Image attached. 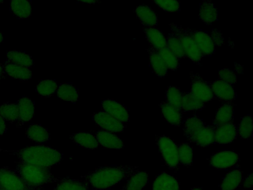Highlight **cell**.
<instances>
[{
  "instance_id": "1",
  "label": "cell",
  "mask_w": 253,
  "mask_h": 190,
  "mask_svg": "<svg viewBox=\"0 0 253 190\" xmlns=\"http://www.w3.org/2000/svg\"><path fill=\"white\" fill-rule=\"evenodd\" d=\"M139 170L138 167L128 165L100 167L81 178L93 189L105 190L127 179Z\"/></svg>"
},
{
  "instance_id": "2",
  "label": "cell",
  "mask_w": 253,
  "mask_h": 190,
  "mask_svg": "<svg viewBox=\"0 0 253 190\" xmlns=\"http://www.w3.org/2000/svg\"><path fill=\"white\" fill-rule=\"evenodd\" d=\"M0 151L16 156L19 162L48 169L59 163L63 158L60 151L50 146L41 145L19 150L1 149Z\"/></svg>"
},
{
  "instance_id": "3",
  "label": "cell",
  "mask_w": 253,
  "mask_h": 190,
  "mask_svg": "<svg viewBox=\"0 0 253 190\" xmlns=\"http://www.w3.org/2000/svg\"><path fill=\"white\" fill-rule=\"evenodd\" d=\"M184 135L190 142L201 147H205L214 143L211 125H207L202 118L196 115L187 117L183 121Z\"/></svg>"
},
{
  "instance_id": "4",
  "label": "cell",
  "mask_w": 253,
  "mask_h": 190,
  "mask_svg": "<svg viewBox=\"0 0 253 190\" xmlns=\"http://www.w3.org/2000/svg\"><path fill=\"white\" fill-rule=\"evenodd\" d=\"M15 171L19 176L28 185L41 190L44 185L60 181L50 172L49 169L18 162Z\"/></svg>"
},
{
  "instance_id": "5",
  "label": "cell",
  "mask_w": 253,
  "mask_h": 190,
  "mask_svg": "<svg viewBox=\"0 0 253 190\" xmlns=\"http://www.w3.org/2000/svg\"><path fill=\"white\" fill-rule=\"evenodd\" d=\"M169 26L171 32L180 40L186 58L194 63L199 64L204 57L193 39L192 30L189 27L183 28L173 23Z\"/></svg>"
},
{
  "instance_id": "6",
  "label": "cell",
  "mask_w": 253,
  "mask_h": 190,
  "mask_svg": "<svg viewBox=\"0 0 253 190\" xmlns=\"http://www.w3.org/2000/svg\"><path fill=\"white\" fill-rule=\"evenodd\" d=\"M156 142L160 152L168 168L177 169L179 167L177 144L165 136L156 137Z\"/></svg>"
},
{
  "instance_id": "7",
  "label": "cell",
  "mask_w": 253,
  "mask_h": 190,
  "mask_svg": "<svg viewBox=\"0 0 253 190\" xmlns=\"http://www.w3.org/2000/svg\"><path fill=\"white\" fill-rule=\"evenodd\" d=\"M0 190H38L26 184L15 169L0 167Z\"/></svg>"
},
{
  "instance_id": "8",
  "label": "cell",
  "mask_w": 253,
  "mask_h": 190,
  "mask_svg": "<svg viewBox=\"0 0 253 190\" xmlns=\"http://www.w3.org/2000/svg\"><path fill=\"white\" fill-rule=\"evenodd\" d=\"M191 78L190 93L204 103L216 100L208 81L198 74L190 73Z\"/></svg>"
},
{
  "instance_id": "9",
  "label": "cell",
  "mask_w": 253,
  "mask_h": 190,
  "mask_svg": "<svg viewBox=\"0 0 253 190\" xmlns=\"http://www.w3.org/2000/svg\"><path fill=\"white\" fill-rule=\"evenodd\" d=\"M240 160L237 152L223 150L214 152L209 159V165L218 170H224L235 166Z\"/></svg>"
},
{
  "instance_id": "10",
  "label": "cell",
  "mask_w": 253,
  "mask_h": 190,
  "mask_svg": "<svg viewBox=\"0 0 253 190\" xmlns=\"http://www.w3.org/2000/svg\"><path fill=\"white\" fill-rule=\"evenodd\" d=\"M213 129L214 143H230L238 136L237 127L234 122L222 124H211Z\"/></svg>"
},
{
  "instance_id": "11",
  "label": "cell",
  "mask_w": 253,
  "mask_h": 190,
  "mask_svg": "<svg viewBox=\"0 0 253 190\" xmlns=\"http://www.w3.org/2000/svg\"><path fill=\"white\" fill-rule=\"evenodd\" d=\"M216 100L223 102H233L237 95L233 86L220 80L208 81Z\"/></svg>"
},
{
  "instance_id": "12",
  "label": "cell",
  "mask_w": 253,
  "mask_h": 190,
  "mask_svg": "<svg viewBox=\"0 0 253 190\" xmlns=\"http://www.w3.org/2000/svg\"><path fill=\"white\" fill-rule=\"evenodd\" d=\"M94 123L104 130L112 133H121L126 128L125 124L121 122L108 113L100 111L92 115Z\"/></svg>"
},
{
  "instance_id": "13",
  "label": "cell",
  "mask_w": 253,
  "mask_h": 190,
  "mask_svg": "<svg viewBox=\"0 0 253 190\" xmlns=\"http://www.w3.org/2000/svg\"><path fill=\"white\" fill-rule=\"evenodd\" d=\"M101 110L108 113L124 124L129 120L128 108L114 99H103L101 101Z\"/></svg>"
},
{
  "instance_id": "14",
  "label": "cell",
  "mask_w": 253,
  "mask_h": 190,
  "mask_svg": "<svg viewBox=\"0 0 253 190\" xmlns=\"http://www.w3.org/2000/svg\"><path fill=\"white\" fill-rule=\"evenodd\" d=\"M16 104L18 108V119L16 126L21 128L33 118L35 104L31 98L27 96H23L19 99Z\"/></svg>"
},
{
  "instance_id": "15",
  "label": "cell",
  "mask_w": 253,
  "mask_h": 190,
  "mask_svg": "<svg viewBox=\"0 0 253 190\" xmlns=\"http://www.w3.org/2000/svg\"><path fill=\"white\" fill-rule=\"evenodd\" d=\"M193 39L203 57L212 55L215 52V46L210 35L200 30H192Z\"/></svg>"
},
{
  "instance_id": "16",
  "label": "cell",
  "mask_w": 253,
  "mask_h": 190,
  "mask_svg": "<svg viewBox=\"0 0 253 190\" xmlns=\"http://www.w3.org/2000/svg\"><path fill=\"white\" fill-rule=\"evenodd\" d=\"M134 11L136 18L144 28L155 27L157 25V15L151 7L144 4L138 5Z\"/></svg>"
},
{
  "instance_id": "17",
  "label": "cell",
  "mask_w": 253,
  "mask_h": 190,
  "mask_svg": "<svg viewBox=\"0 0 253 190\" xmlns=\"http://www.w3.org/2000/svg\"><path fill=\"white\" fill-rule=\"evenodd\" d=\"M99 144L108 148L121 149L125 145L121 138L113 133L100 130L94 132Z\"/></svg>"
},
{
  "instance_id": "18",
  "label": "cell",
  "mask_w": 253,
  "mask_h": 190,
  "mask_svg": "<svg viewBox=\"0 0 253 190\" xmlns=\"http://www.w3.org/2000/svg\"><path fill=\"white\" fill-rule=\"evenodd\" d=\"M146 51L152 72L160 78L166 77L168 70L158 50L150 46L146 49Z\"/></svg>"
},
{
  "instance_id": "19",
  "label": "cell",
  "mask_w": 253,
  "mask_h": 190,
  "mask_svg": "<svg viewBox=\"0 0 253 190\" xmlns=\"http://www.w3.org/2000/svg\"><path fill=\"white\" fill-rule=\"evenodd\" d=\"M152 190H180V184L173 176L163 172L155 177Z\"/></svg>"
},
{
  "instance_id": "20",
  "label": "cell",
  "mask_w": 253,
  "mask_h": 190,
  "mask_svg": "<svg viewBox=\"0 0 253 190\" xmlns=\"http://www.w3.org/2000/svg\"><path fill=\"white\" fill-rule=\"evenodd\" d=\"M3 68L5 75L20 81H28L32 77L31 68L5 61Z\"/></svg>"
},
{
  "instance_id": "21",
  "label": "cell",
  "mask_w": 253,
  "mask_h": 190,
  "mask_svg": "<svg viewBox=\"0 0 253 190\" xmlns=\"http://www.w3.org/2000/svg\"><path fill=\"white\" fill-rule=\"evenodd\" d=\"M199 16L205 24H211L218 20V9L211 0H203L199 5Z\"/></svg>"
},
{
  "instance_id": "22",
  "label": "cell",
  "mask_w": 253,
  "mask_h": 190,
  "mask_svg": "<svg viewBox=\"0 0 253 190\" xmlns=\"http://www.w3.org/2000/svg\"><path fill=\"white\" fill-rule=\"evenodd\" d=\"M162 114L169 124L173 126H179L182 122L183 113L180 109L162 101L160 104Z\"/></svg>"
},
{
  "instance_id": "23",
  "label": "cell",
  "mask_w": 253,
  "mask_h": 190,
  "mask_svg": "<svg viewBox=\"0 0 253 190\" xmlns=\"http://www.w3.org/2000/svg\"><path fill=\"white\" fill-rule=\"evenodd\" d=\"M243 180V172L239 167H235L223 178L219 187L221 190H235Z\"/></svg>"
},
{
  "instance_id": "24",
  "label": "cell",
  "mask_w": 253,
  "mask_h": 190,
  "mask_svg": "<svg viewBox=\"0 0 253 190\" xmlns=\"http://www.w3.org/2000/svg\"><path fill=\"white\" fill-rule=\"evenodd\" d=\"M25 135L29 140L37 143H43L50 140L48 130L38 124L29 125L26 129Z\"/></svg>"
},
{
  "instance_id": "25",
  "label": "cell",
  "mask_w": 253,
  "mask_h": 190,
  "mask_svg": "<svg viewBox=\"0 0 253 190\" xmlns=\"http://www.w3.org/2000/svg\"><path fill=\"white\" fill-rule=\"evenodd\" d=\"M234 104L233 102L223 103L217 110L212 124H222L234 122Z\"/></svg>"
},
{
  "instance_id": "26",
  "label": "cell",
  "mask_w": 253,
  "mask_h": 190,
  "mask_svg": "<svg viewBox=\"0 0 253 190\" xmlns=\"http://www.w3.org/2000/svg\"><path fill=\"white\" fill-rule=\"evenodd\" d=\"M148 181V173L139 170L127 178L126 184L120 190H143Z\"/></svg>"
},
{
  "instance_id": "27",
  "label": "cell",
  "mask_w": 253,
  "mask_h": 190,
  "mask_svg": "<svg viewBox=\"0 0 253 190\" xmlns=\"http://www.w3.org/2000/svg\"><path fill=\"white\" fill-rule=\"evenodd\" d=\"M70 138L77 145L90 150L97 148L99 145L95 135L88 132L75 133L71 135Z\"/></svg>"
},
{
  "instance_id": "28",
  "label": "cell",
  "mask_w": 253,
  "mask_h": 190,
  "mask_svg": "<svg viewBox=\"0 0 253 190\" xmlns=\"http://www.w3.org/2000/svg\"><path fill=\"white\" fill-rule=\"evenodd\" d=\"M146 39L151 47L159 50L167 46L166 38L164 34L155 27L144 28Z\"/></svg>"
},
{
  "instance_id": "29",
  "label": "cell",
  "mask_w": 253,
  "mask_h": 190,
  "mask_svg": "<svg viewBox=\"0 0 253 190\" xmlns=\"http://www.w3.org/2000/svg\"><path fill=\"white\" fill-rule=\"evenodd\" d=\"M57 97L61 100L76 103L79 97V92L72 83L63 82L58 86L56 92Z\"/></svg>"
},
{
  "instance_id": "30",
  "label": "cell",
  "mask_w": 253,
  "mask_h": 190,
  "mask_svg": "<svg viewBox=\"0 0 253 190\" xmlns=\"http://www.w3.org/2000/svg\"><path fill=\"white\" fill-rule=\"evenodd\" d=\"M10 12L19 19H26L32 13L31 1L12 0L10 1Z\"/></svg>"
},
{
  "instance_id": "31",
  "label": "cell",
  "mask_w": 253,
  "mask_h": 190,
  "mask_svg": "<svg viewBox=\"0 0 253 190\" xmlns=\"http://www.w3.org/2000/svg\"><path fill=\"white\" fill-rule=\"evenodd\" d=\"M6 62L31 68L34 64L32 56L22 51L12 50L6 53Z\"/></svg>"
},
{
  "instance_id": "32",
  "label": "cell",
  "mask_w": 253,
  "mask_h": 190,
  "mask_svg": "<svg viewBox=\"0 0 253 190\" xmlns=\"http://www.w3.org/2000/svg\"><path fill=\"white\" fill-rule=\"evenodd\" d=\"M205 104L189 92H182L180 110L183 114L189 111L202 110L204 108Z\"/></svg>"
},
{
  "instance_id": "33",
  "label": "cell",
  "mask_w": 253,
  "mask_h": 190,
  "mask_svg": "<svg viewBox=\"0 0 253 190\" xmlns=\"http://www.w3.org/2000/svg\"><path fill=\"white\" fill-rule=\"evenodd\" d=\"M53 190H90L89 185L80 179L64 178Z\"/></svg>"
},
{
  "instance_id": "34",
  "label": "cell",
  "mask_w": 253,
  "mask_h": 190,
  "mask_svg": "<svg viewBox=\"0 0 253 190\" xmlns=\"http://www.w3.org/2000/svg\"><path fill=\"white\" fill-rule=\"evenodd\" d=\"M58 86L54 80H41L37 85L36 91L42 97H50L56 93Z\"/></svg>"
},
{
  "instance_id": "35",
  "label": "cell",
  "mask_w": 253,
  "mask_h": 190,
  "mask_svg": "<svg viewBox=\"0 0 253 190\" xmlns=\"http://www.w3.org/2000/svg\"><path fill=\"white\" fill-rule=\"evenodd\" d=\"M178 156L179 164L187 166L193 164V152L191 145L182 142L177 144Z\"/></svg>"
},
{
  "instance_id": "36",
  "label": "cell",
  "mask_w": 253,
  "mask_h": 190,
  "mask_svg": "<svg viewBox=\"0 0 253 190\" xmlns=\"http://www.w3.org/2000/svg\"><path fill=\"white\" fill-rule=\"evenodd\" d=\"M0 115L5 120L11 123L18 119V108L16 103L5 102L0 105Z\"/></svg>"
},
{
  "instance_id": "37",
  "label": "cell",
  "mask_w": 253,
  "mask_h": 190,
  "mask_svg": "<svg viewBox=\"0 0 253 190\" xmlns=\"http://www.w3.org/2000/svg\"><path fill=\"white\" fill-rule=\"evenodd\" d=\"M167 47L180 60L186 58L181 43L179 39L172 32L168 34L166 37Z\"/></svg>"
},
{
  "instance_id": "38",
  "label": "cell",
  "mask_w": 253,
  "mask_h": 190,
  "mask_svg": "<svg viewBox=\"0 0 253 190\" xmlns=\"http://www.w3.org/2000/svg\"><path fill=\"white\" fill-rule=\"evenodd\" d=\"M182 92L179 88L174 86H168L165 92V101L180 109Z\"/></svg>"
},
{
  "instance_id": "39",
  "label": "cell",
  "mask_w": 253,
  "mask_h": 190,
  "mask_svg": "<svg viewBox=\"0 0 253 190\" xmlns=\"http://www.w3.org/2000/svg\"><path fill=\"white\" fill-rule=\"evenodd\" d=\"M158 52L164 61L168 70L174 71L179 67V59L167 47V46L158 50Z\"/></svg>"
},
{
  "instance_id": "40",
  "label": "cell",
  "mask_w": 253,
  "mask_h": 190,
  "mask_svg": "<svg viewBox=\"0 0 253 190\" xmlns=\"http://www.w3.org/2000/svg\"><path fill=\"white\" fill-rule=\"evenodd\" d=\"M253 119L248 114L243 117L238 125V136L242 139H248L253 135Z\"/></svg>"
},
{
  "instance_id": "41",
  "label": "cell",
  "mask_w": 253,
  "mask_h": 190,
  "mask_svg": "<svg viewBox=\"0 0 253 190\" xmlns=\"http://www.w3.org/2000/svg\"><path fill=\"white\" fill-rule=\"evenodd\" d=\"M159 8L167 12H177L180 9V2L175 0H157L152 1Z\"/></svg>"
},
{
  "instance_id": "42",
  "label": "cell",
  "mask_w": 253,
  "mask_h": 190,
  "mask_svg": "<svg viewBox=\"0 0 253 190\" xmlns=\"http://www.w3.org/2000/svg\"><path fill=\"white\" fill-rule=\"evenodd\" d=\"M217 79L233 86L237 83V76L233 71L224 68L218 71Z\"/></svg>"
},
{
  "instance_id": "43",
  "label": "cell",
  "mask_w": 253,
  "mask_h": 190,
  "mask_svg": "<svg viewBox=\"0 0 253 190\" xmlns=\"http://www.w3.org/2000/svg\"><path fill=\"white\" fill-rule=\"evenodd\" d=\"M210 36L215 46L220 47L224 44V36L221 31L212 29Z\"/></svg>"
},
{
  "instance_id": "44",
  "label": "cell",
  "mask_w": 253,
  "mask_h": 190,
  "mask_svg": "<svg viewBox=\"0 0 253 190\" xmlns=\"http://www.w3.org/2000/svg\"><path fill=\"white\" fill-rule=\"evenodd\" d=\"M243 181V182L242 185L245 188L249 189L252 188L253 185V172L250 173Z\"/></svg>"
},
{
  "instance_id": "45",
  "label": "cell",
  "mask_w": 253,
  "mask_h": 190,
  "mask_svg": "<svg viewBox=\"0 0 253 190\" xmlns=\"http://www.w3.org/2000/svg\"><path fill=\"white\" fill-rule=\"evenodd\" d=\"M7 128L5 120L0 115V136L3 135L7 131Z\"/></svg>"
},
{
  "instance_id": "46",
  "label": "cell",
  "mask_w": 253,
  "mask_h": 190,
  "mask_svg": "<svg viewBox=\"0 0 253 190\" xmlns=\"http://www.w3.org/2000/svg\"><path fill=\"white\" fill-rule=\"evenodd\" d=\"M234 72L236 74H241L244 72V67L243 66L237 63H235L234 65Z\"/></svg>"
},
{
  "instance_id": "47",
  "label": "cell",
  "mask_w": 253,
  "mask_h": 190,
  "mask_svg": "<svg viewBox=\"0 0 253 190\" xmlns=\"http://www.w3.org/2000/svg\"><path fill=\"white\" fill-rule=\"evenodd\" d=\"M77 2H81L83 3H85L89 5L95 4L96 3L99 2L98 0H79Z\"/></svg>"
},
{
  "instance_id": "48",
  "label": "cell",
  "mask_w": 253,
  "mask_h": 190,
  "mask_svg": "<svg viewBox=\"0 0 253 190\" xmlns=\"http://www.w3.org/2000/svg\"><path fill=\"white\" fill-rule=\"evenodd\" d=\"M5 74L4 73L3 68V64H2L0 62V77L1 78H4L5 77Z\"/></svg>"
},
{
  "instance_id": "49",
  "label": "cell",
  "mask_w": 253,
  "mask_h": 190,
  "mask_svg": "<svg viewBox=\"0 0 253 190\" xmlns=\"http://www.w3.org/2000/svg\"><path fill=\"white\" fill-rule=\"evenodd\" d=\"M3 34L0 31V44L3 42Z\"/></svg>"
},
{
  "instance_id": "50",
  "label": "cell",
  "mask_w": 253,
  "mask_h": 190,
  "mask_svg": "<svg viewBox=\"0 0 253 190\" xmlns=\"http://www.w3.org/2000/svg\"><path fill=\"white\" fill-rule=\"evenodd\" d=\"M190 190H203V189L201 187H194L191 189Z\"/></svg>"
},
{
  "instance_id": "51",
  "label": "cell",
  "mask_w": 253,
  "mask_h": 190,
  "mask_svg": "<svg viewBox=\"0 0 253 190\" xmlns=\"http://www.w3.org/2000/svg\"><path fill=\"white\" fill-rule=\"evenodd\" d=\"M2 2H3V0H0V3H2Z\"/></svg>"
},
{
  "instance_id": "52",
  "label": "cell",
  "mask_w": 253,
  "mask_h": 190,
  "mask_svg": "<svg viewBox=\"0 0 253 190\" xmlns=\"http://www.w3.org/2000/svg\"><path fill=\"white\" fill-rule=\"evenodd\" d=\"M1 77H0V80H1Z\"/></svg>"
}]
</instances>
